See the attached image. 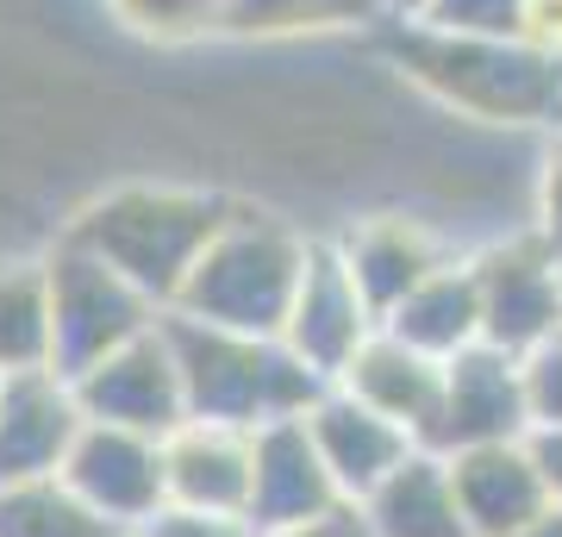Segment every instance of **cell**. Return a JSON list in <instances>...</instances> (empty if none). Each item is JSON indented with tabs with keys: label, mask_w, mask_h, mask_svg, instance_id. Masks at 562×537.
<instances>
[{
	"label": "cell",
	"mask_w": 562,
	"mask_h": 537,
	"mask_svg": "<svg viewBox=\"0 0 562 537\" xmlns=\"http://www.w3.org/2000/svg\"><path fill=\"white\" fill-rule=\"evenodd\" d=\"M132 537H262L244 513H201V506H162Z\"/></svg>",
	"instance_id": "cell-25"
},
{
	"label": "cell",
	"mask_w": 562,
	"mask_h": 537,
	"mask_svg": "<svg viewBox=\"0 0 562 537\" xmlns=\"http://www.w3.org/2000/svg\"><path fill=\"white\" fill-rule=\"evenodd\" d=\"M531 450H538V469L550 481V500L562 506V425H538L531 432Z\"/></svg>",
	"instance_id": "cell-30"
},
{
	"label": "cell",
	"mask_w": 562,
	"mask_h": 537,
	"mask_svg": "<svg viewBox=\"0 0 562 537\" xmlns=\"http://www.w3.org/2000/svg\"><path fill=\"white\" fill-rule=\"evenodd\" d=\"M113 20L157 44H188L206 32H225V0H106Z\"/></svg>",
	"instance_id": "cell-23"
},
{
	"label": "cell",
	"mask_w": 562,
	"mask_h": 537,
	"mask_svg": "<svg viewBox=\"0 0 562 537\" xmlns=\"http://www.w3.org/2000/svg\"><path fill=\"white\" fill-rule=\"evenodd\" d=\"M306 432H313L325 469H331V481H338V494L350 500V506H362L413 450H425L413 432H401V425L382 418L375 406H362V400L350 394V388H338V381L313 400Z\"/></svg>",
	"instance_id": "cell-12"
},
{
	"label": "cell",
	"mask_w": 562,
	"mask_h": 537,
	"mask_svg": "<svg viewBox=\"0 0 562 537\" xmlns=\"http://www.w3.org/2000/svg\"><path fill=\"white\" fill-rule=\"evenodd\" d=\"M0 537H125V532L106 525L63 476H44L0 488Z\"/></svg>",
	"instance_id": "cell-22"
},
{
	"label": "cell",
	"mask_w": 562,
	"mask_h": 537,
	"mask_svg": "<svg viewBox=\"0 0 562 537\" xmlns=\"http://www.w3.org/2000/svg\"><path fill=\"white\" fill-rule=\"evenodd\" d=\"M362 518L375 537H469L450 457L443 450H413L394 476L362 500Z\"/></svg>",
	"instance_id": "cell-19"
},
{
	"label": "cell",
	"mask_w": 562,
	"mask_h": 537,
	"mask_svg": "<svg viewBox=\"0 0 562 537\" xmlns=\"http://www.w3.org/2000/svg\"><path fill=\"white\" fill-rule=\"evenodd\" d=\"M344 506L338 481L325 469L306 418H276L257 432V481H250V525L257 532H288L306 518H325Z\"/></svg>",
	"instance_id": "cell-15"
},
{
	"label": "cell",
	"mask_w": 562,
	"mask_h": 537,
	"mask_svg": "<svg viewBox=\"0 0 562 537\" xmlns=\"http://www.w3.org/2000/svg\"><path fill=\"white\" fill-rule=\"evenodd\" d=\"M519 38H531L538 51H557L562 57V0H531V7H525V32Z\"/></svg>",
	"instance_id": "cell-29"
},
{
	"label": "cell",
	"mask_w": 562,
	"mask_h": 537,
	"mask_svg": "<svg viewBox=\"0 0 562 537\" xmlns=\"http://www.w3.org/2000/svg\"><path fill=\"white\" fill-rule=\"evenodd\" d=\"M375 332H382V318L362 300L350 262L338 257L331 238H319L301 288H294V306L281 318V344H288L319 381H338L344 369H350V357H357Z\"/></svg>",
	"instance_id": "cell-8"
},
{
	"label": "cell",
	"mask_w": 562,
	"mask_h": 537,
	"mask_svg": "<svg viewBox=\"0 0 562 537\" xmlns=\"http://www.w3.org/2000/svg\"><path fill=\"white\" fill-rule=\"evenodd\" d=\"M262 537H375L369 532V518H362V506H331L325 518H306V525H288V532H262Z\"/></svg>",
	"instance_id": "cell-28"
},
{
	"label": "cell",
	"mask_w": 562,
	"mask_h": 537,
	"mask_svg": "<svg viewBox=\"0 0 562 537\" xmlns=\"http://www.w3.org/2000/svg\"><path fill=\"white\" fill-rule=\"evenodd\" d=\"M313 244L319 238H306L301 225L276 220V213L232 206V220L206 244V257L194 262V276L169 313L206 318L225 332H250V338H281V318L294 306Z\"/></svg>",
	"instance_id": "cell-4"
},
{
	"label": "cell",
	"mask_w": 562,
	"mask_h": 537,
	"mask_svg": "<svg viewBox=\"0 0 562 537\" xmlns=\"http://www.w3.org/2000/svg\"><path fill=\"white\" fill-rule=\"evenodd\" d=\"M538 432L531 418V388H525V357H506L494 344H475L443 362V406L431 450H482V444H519Z\"/></svg>",
	"instance_id": "cell-7"
},
{
	"label": "cell",
	"mask_w": 562,
	"mask_h": 537,
	"mask_svg": "<svg viewBox=\"0 0 562 537\" xmlns=\"http://www.w3.org/2000/svg\"><path fill=\"white\" fill-rule=\"evenodd\" d=\"M162 476L169 506H201V513H244L250 518V481H257V432L213 425V418H181L162 438Z\"/></svg>",
	"instance_id": "cell-13"
},
{
	"label": "cell",
	"mask_w": 562,
	"mask_h": 537,
	"mask_svg": "<svg viewBox=\"0 0 562 537\" xmlns=\"http://www.w3.org/2000/svg\"><path fill=\"white\" fill-rule=\"evenodd\" d=\"M331 244L350 262V276H357L362 300L375 306V318H387L425 276H438L443 262H450L438 232L425 220H406V213H369L350 232H338Z\"/></svg>",
	"instance_id": "cell-16"
},
{
	"label": "cell",
	"mask_w": 562,
	"mask_h": 537,
	"mask_svg": "<svg viewBox=\"0 0 562 537\" xmlns=\"http://www.w3.org/2000/svg\"><path fill=\"white\" fill-rule=\"evenodd\" d=\"M63 481L76 488L106 525H120L125 537L138 532L150 513L169 506V476H162V438L150 432H125V425H81L76 450L63 462Z\"/></svg>",
	"instance_id": "cell-9"
},
{
	"label": "cell",
	"mask_w": 562,
	"mask_h": 537,
	"mask_svg": "<svg viewBox=\"0 0 562 537\" xmlns=\"http://www.w3.org/2000/svg\"><path fill=\"white\" fill-rule=\"evenodd\" d=\"M20 369H57L44 262H0V376H20Z\"/></svg>",
	"instance_id": "cell-20"
},
{
	"label": "cell",
	"mask_w": 562,
	"mask_h": 537,
	"mask_svg": "<svg viewBox=\"0 0 562 537\" xmlns=\"http://www.w3.org/2000/svg\"><path fill=\"white\" fill-rule=\"evenodd\" d=\"M338 388H350L362 406H375L382 418H394L401 432H413V438L431 450L438 406H443V362L438 357L413 350L406 338H394V332L382 325V332L350 357V369L338 376Z\"/></svg>",
	"instance_id": "cell-17"
},
{
	"label": "cell",
	"mask_w": 562,
	"mask_h": 537,
	"mask_svg": "<svg viewBox=\"0 0 562 537\" xmlns=\"http://www.w3.org/2000/svg\"><path fill=\"white\" fill-rule=\"evenodd\" d=\"M394 63L413 88L482 125H562V57L531 38H462L419 20H394Z\"/></svg>",
	"instance_id": "cell-1"
},
{
	"label": "cell",
	"mask_w": 562,
	"mask_h": 537,
	"mask_svg": "<svg viewBox=\"0 0 562 537\" xmlns=\"http://www.w3.org/2000/svg\"><path fill=\"white\" fill-rule=\"evenodd\" d=\"M225 220H232V200H220V194L138 181V188L101 194L63 238H76L81 250L106 257L125 281H138L144 294L169 313Z\"/></svg>",
	"instance_id": "cell-3"
},
{
	"label": "cell",
	"mask_w": 562,
	"mask_h": 537,
	"mask_svg": "<svg viewBox=\"0 0 562 537\" xmlns=\"http://www.w3.org/2000/svg\"><path fill=\"white\" fill-rule=\"evenodd\" d=\"M387 13H394V20H419L425 0H387Z\"/></svg>",
	"instance_id": "cell-32"
},
{
	"label": "cell",
	"mask_w": 562,
	"mask_h": 537,
	"mask_svg": "<svg viewBox=\"0 0 562 537\" xmlns=\"http://www.w3.org/2000/svg\"><path fill=\"white\" fill-rule=\"evenodd\" d=\"M81 425H88V413H81L76 381L63 369L0 376V488L63 476Z\"/></svg>",
	"instance_id": "cell-11"
},
{
	"label": "cell",
	"mask_w": 562,
	"mask_h": 537,
	"mask_svg": "<svg viewBox=\"0 0 562 537\" xmlns=\"http://www.w3.org/2000/svg\"><path fill=\"white\" fill-rule=\"evenodd\" d=\"M519 537H562V506H550L543 518H531V525H525Z\"/></svg>",
	"instance_id": "cell-31"
},
{
	"label": "cell",
	"mask_w": 562,
	"mask_h": 537,
	"mask_svg": "<svg viewBox=\"0 0 562 537\" xmlns=\"http://www.w3.org/2000/svg\"><path fill=\"white\" fill-rule=\"evenodd\" d=\"M369 20H394L387 0H225L232 38H313V32H350Z\"/></svg>",
	"instance_id": "cell-21"
},
{
	"label": "cell",
	"mask_w": 562,
	"mask_h": 537,
	"mask_svg": "<svg viewBox=\"0 0 562 537\" xmlns=\"http://www.w3.org/2000/svg\"><path fill=\"white\" fill-rule=\"evenodd\" d=\"M162 332H169V350H176V369H181L188 418L262 432L276 418H306L313 400L331 388L281 338L225 332V325H206V318H188V313H162Z\"/></svg>",
	"instance_id": "cell-2"
},
{
	"label": "cell",
	"mask_w": 562,
	"mask_h": 537,
	"mask_svg": "<svg viewBox=\"0 0 562 537\" xmlns=\"http://www.w3.org/2000/svg\"><path fill=\"white\" fill-rule=\"evenodd\" d=\"M525 388H531V418L538 425H562V338L525 357Z\"/></svg>",
	"instance_id": "cell-26"
},
{
	"label": "cell",
	"mask_w": 562,
	"mask_h": 537,
	"mask_svg": "<svg viewBox=\"0 0 562 537\" xmlns=\"http://www.w3.org/2000/svg\"><path fill=\"white\" fill-rule=\"evenodd\" d=\"M76 400L88 418L101 425H125V432H150V438H169L181 418H188V394H181V369L176 350H169V332H144L125 350L101 357L94 369H81Z\"/></svg>",
	"instance_id": "cell-10"
},
{
	"label": "cell",
	"mask_w": 562,
	"mask_h": 537,
	"mask_svg": "<svg viewBox=\"0 0 562 537\" xmlns=\"http://www.w3.org/2000/svg\"><path fill=\"white\" fill-rule=\"evenodd\" d=\"M469 262L482 281V344L506 357H531L562 338V250L543 232L501 238Z\"/></svg>",
	"instance_id": "cell-6"
},
{
	"label": "cell",
	"mask_w": 562,
	"mask_h": 537,
	"mask_svg": "<svg viewBox=\"0 0 562 537\" xmlns=\"http://www.w3.org/2000/svg\"><path fill=\"white\" fill-rule=\"evenodd\" d=\"M531 0H425L419 25L462 32V38H519Z\"/></svg>",
	"instance_id": "cell-24"
},
{
	"label": "cell",
	"mask_w": 562,
	"mask_h": 537,
	"mask_svg": "<svg viewBox=\"0 0 562 537\" xmlns=\"http://www.w3.org/2000/svg\"><path fill=\"white\" fill-rule=\"evenodd\" d=\"M382 325L394 338H406L413 350L438 357V362L475 350V344H482V281H475V262L450 257L438 276H425Z\"/></svg>",
	"instance_id": "cell-18"
},
{
	"label": "cell",
	"mask_w": 562,
	"mask_h": 537,
	"mask_svg": "<svg viewBox=\"0 0 562 537\" xmlns=\"http://www.w3.org/2000/svg\"><path fill=\"white\" fill-rule=\"evenodd\" d=\"M44 276H50V325H57L63 376L94 369L101 357H113L132 338L162 325L157 300L144 294L138 281H125L106 257L81 250L76 238H57V250L44 257Z\"/></svg>",
	"instance_id": "cell-5"
},
{
	"label": "cell",
	"mask_w": 562,
	"mask_h": 537,
	"mask_svg": "<svg viewBox=\"0 0 562 537\" xmlns=\"http://www.w3.org/2000/svg\"><path fill=\"white\" fill-rule=\"evenodd\" d=\"M531 232H543V238L562 250V125L557 138H550V150H543L538 163V225Z\"/></svg>",
	"instance_id": "cell-27"
},
{
	"label": "cell",
	"mask_w": 562,
	"mask_h": 537,
	"mask_svg": "<svg viewBox=\"0 0 562 537\" xmlns=\"http://www.w3.org/2000/svg\"><path fill=\"white\" fill-rule=\"evenodd\" d=\"M450 481H457L469 537H519L531 518H543L550 506H557V500H550V481H543V469H538L531 438L457 450V457H450Z\"/></svg>",
	"instance_id": "cell-14"
}]
</instances>
